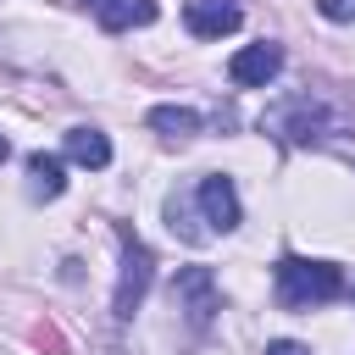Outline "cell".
<instances>
[{"instance_id":"6da1fadb","label":"cell","mask_w":355,"mask_h":355,"mask_svg":"<svg viewBox=\"0 0 355 355\" xmlns=\"http://www.w3.org/2000/svg\"><path fill=\"white\" fill-rule=\"evenodd\" d=\"M349 283L333 261H305V255H283L277 261V305L283 311H316L327 300H338Z\"/></svg>"},{"instance_id":"7a4b0ae2","label":"cell","mask_w":355,"mask_h":355,"mask_svg":"<svg viewBox=\"0 0 355 355\" xmlns=\"http://www.w3.org/2000/svg\"><path fill=\"white\" fill-rule=\"evenodd\" d=\"M266 128H272L283 144H327L333 133H344V128H338V116H333L322 100H311V94L283 100V105L266 116Z\"/></svg>"},{"instance_id":"3957f363","label":"cell","mask_w":355,"mask_h":355,"mask_svg":"<svg viewBox=\"0 0 355 355\" xmlns=\"http://www.w3.org/2000/svg\"><path fill=\"white\" fill-rule=\"evenodd\" d=\"M150 277H155V255L122 227V272H116V294H111V316L128 322L139 311V300L150 294Z\"/></svg>"},{"instance_id":"277c9868","label":"cell","mask_w":355,"mask_h":355,"mask_svg":"<svg viewBox=\"0 0 355 355\" xmlns=\"http://www.w3.org/2000/svg\"><path fill=\"white\" fill-rule=\"evenodd\" d=\"M194 205H200V216H205V233H233V227H239V189H233V178H222V172L200 178Z\"/></svg>"},{"instance_id":"5b68a950","label":"cell","mask_w":355,"mask_h":355,"mask_svg":"<svg viewBox=\"0 0 355 355\" xmlns=\"http://www.w3.org/2000/svg\"><path fill=\"white\" fill-rule=\"evenodd\" d=\"M172 300H178V311L194 327H205L216 316V277H211V266H183L178 283H172Z\"/></svg>"},{"instance_id":"8992f818","label":"cell","mask_w":355,"mask_h":355,"mask_svg":"<svg viewBox=\"0 0 355 355\" xmlns=\"http://www.w3.org/2000/svg\"><path fill=\"white\" fill-rule=\"evenodd\" d=\"M277 72H283V44H272V39L244 44V50L227 61V78H233L239 89H266Z\"/></svg>"},{"instance_id":"52a82bcc","label":"cell","mask_w":355,"mask_h":355,"mask_svg":"<svg viewBox=\"0 0 355 355\" xmlns=\"http://www.w3.org/2000/svg\"><path fill=\"white\" fill-rule=\"evenodd\" d=\"M183 22H189L194 39H222V33H233L244 22V11L233 0H189L183 6Z\"/></svg>"},{"instance_id":"ba28073f","label":"cell","mask_w":355,"mask_h":355,"mask_svg":"<svg viewBox=\"0 0 355 355\" xmlns=\"http://www.w3.org/2000/svg\"><path fill=\"white\" fill-rule=\"evenodd\" d=\"M100 28L105 33H122V28H150L155 22V0H89Z\"/></svg>"},{"instance_id":"9c48e42d","label":"cell","mask_w":355,"mask_h":355,"mask_svg":"<svg viewBox=\"0 0 355 355\" xmlns=\"http://www.w3.org/2000/svg\"><path fill=\"white\" fill-rule=\"evenodd\" d=\"M67 161L100 172V166H111V139L100 128H67Z\"/></svg>"},{"instance_id":"30bf717a","label":"cell","mask_w":355,"mask_h":355,"mask_svg":"<svg viewBox=\"0 0 355 355\" xmlns=\"http://www.w3.org/2000/svg\"><path fill=\"white\" fill-rule=\"evenodd\" d=\"M61 189H67L61 155H28V194H33V200H55Z\"/></svg>"},{"instance_id":"8fae6325","label":"cell","mask_w":355,"mask_h":355,"mask_svg":"<svg viewBox=\"0 0 355 355\" xmlns=\"http://www.w3.org/2000/svg\"><path fill=\"white\" fill-rule=\"evenodd\" d=\"M150 128H155L161 139H194V133H200V116H194L189 105H155V111H150Z\"/></svg>"},{"instance_id":"7c38bea8","label":"cell","mask_w":355,"mask_h":355,"mask_svg":"<svg viewBox=\"0 0 355 355\" xmlns=\"http://www.w3.org/2000/svg\"><path fill=\"white\" fill-rule=\"evenodd\" d=\"M166 227H172L178 239H189V244H200V239H205V227H194V222H189L183 194H166Z\"/></svg>"},{"instance_id":"4fadbf2b","label":"cell","mask_w":355,"mask_h":355,"mask_svg":"<svg viewBox=\"0 0 355 355\" xmlns=\"http://www.w3.org/2000/svg\"><path fill=\"white\" fill-rule=\"evenodd\" d=\"M316 11L327 22H355V0H316Z\"/></svg>"},{"instance_id":"5bb4252c","label":"cell","mask_w":355,"mask_h":355,"mask_svg":"<svg viewBox=\"0 0 355 355\" xmlns=\"http://www.w3.org/2000/svg\"><path fill=\"white\" fill-rule=\"evenodd\" d=\"M266 355H311V349L294 344V338H277V344H266Z\"/></svg>"},{"instance_id":"9a60e30c","label":"cell","mask_w":355,"mask_h":355,"mask_svg":"<svg viewBox=\"0 0 355 355\" xmlns=\"http://www.w3.org/2000/svg\"><path fill=\"white\" fill-rule=\"evenodd\" d=\"M6 155H11V139H6V133H0V161H6Z\"/></svg>"}]
</instances>
